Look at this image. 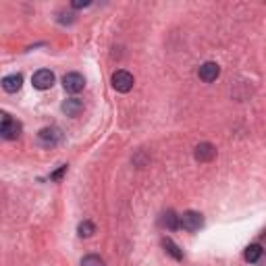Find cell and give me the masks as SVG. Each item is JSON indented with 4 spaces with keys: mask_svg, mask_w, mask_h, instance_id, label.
<instances>
[{
    "mask_svg": "<svg viewBox=\"0 0 266 266\" xmlns=\"http://www.w3.org/2000/svg\"><path fill=\"white\" fill-rule=\"evenodd\" d=\"M113 87H115L117 92H121V94H127L131 87H133V75L129 73V71H125V69L115 71V75H113Z\"/></svg>",
    "mask_w": 266,
    "mask_h": 266,
    "instance_id": "cell-1",
    "label": "cell"
},
{
    "mask_svg": "<svg viewBox=\"0 0 266 266\" xmlns=\"http://www.w3.org/2000/svg\"><path fill=\"white\" fill-rule=\"evenodd\" d=\"M179 219H181V229H185V231H189V233L198 231V229H202V225H204V217L200 215V212H196V210L183 212Z\"/></svg>",
    "mask_w": 266,
    "mask_h": 266,
    "instance_id": "cell-2",
    "label": "cell"
},
{
    "mask_svg": "<svg viewBox=\"0 0 266 266\" xmlns=\"http://www.w3.org/2000/svg\"><path fill=\"white\" fill-rule=\"evenodd\" d=\"M31 83L35 90H50V87L55 85V73H52L50 69H40L33 73Z\"/></svg>",
    "mask_w": 266,
    "mask_h": 266,
    "instance_id": "cell-3",
    "label": "cell"
},
{
    "mask_svg": "<svg viewBox=\"0 0 266 266\" xmlns=\"http://www.w3.org/2000/svg\"><path fill=\"white\" fill-rule=\"evenodd\" d=\"M19 133H21V123L11 119L5 113L3 115V125H0V135H3L5 139H15V137H19Z\"/></svg>",
    "mask_w": 266,
    "mask_h": 266,
    "instance_id": "cell-4",
    "label": "cell"
},
{
    "mask_svg": "<svg viewBox=\"0 0 266 266\" xmlns=\"http://www.w3.org/2000/svg\"><path fill=\"white\" fill-rule=\"evenodd\" d=\"M63 85L69 94H79L85 87V77L81 73H67L63 77Z\"/></svg>",
    "mask_w": 266,
    "mask_h": 266,
    "instance_id": "cell-5",
    "label": "cell"
},
{
    "mask_svg": "<svg viewBox=\"0 0 266 266\" xmlns=\"http://www.w3.org/2000/svg\"><path fill=\"white\" fill-rule=\"evenodd\" d=\"M198 75H200V79H202V81H206V83H212V81H217V77L221 75V67H219L217 63L208 61V63H204V65L200 67Z\"/></svg>",
    "mask_w": 266,
    "mask_h": 266,
    "instance_id": "cell-6",
    "label": "cell"
},
{
    "mask_svg": "<svg viewBox=\"0 0 266 266\" xmlns=\"http://www.w3.org/2000/svg\"><path fill=\"white\" fill-rule=\"evenodd\" d=\"M193 156H196V161H200V163H210V161H215L217 158V148L212 144H208V141H204V144H200L196 148Z\"/></svg>",
    "mask_w": 266,
    "mask_h": 266,
    "instance_id": "cell-7",
    "label": "cell"
},
{
    "mask_svg": "<svg viewBox=\"0 0 266 266\" xmlns=\"http://www.w3.org/2000/svg\"><path fill=\"white\" fill-rule=\"evenodd\" d=\"M38 137H40V141H42L44 146H55V144H59V141H61L63 133H61V129H57V127H44V129L38 133Z\"/></svg>",
    "mask_w": 266,
    "mask_h": 266,
    "instance_id": "cell-8",
    "label": "cell"
},
{
    "mask_svg": "<svg viewBox=\"0 0 266 266\" xmlns=\"http://www.w3.org/2000/svg\"><path fill=\"white\" fill-rule=\"evenodd\" d=\"M21 85H23V77H21L19 73L7 75V77L3 79V87H5V92H9V94L19 92V90H21Z\"/></svg>",
    "mask_w": 266,
    "mask_h": 266,
    "instance_id": "cell-9",
    "label": "cell"
},
{
    "mask_svg": "<svg viewBox=\"0 0 266 266\" xmlns=\"http://www.w3.org/2000/svg\"><path fill=\"white\" fill-rule=\"evenodd\" d=\"M83 111V102L79 98H69L63 102V113H67L69 117H77Z\"/></svg>",
    "mask_w": 266,
    "mask_h": 266,
    "instance_id": "cell-10",
    "label": "cell"
},
{
    "mask_svg": "<svg viewBox=\"0 0 266 266\" xmlns=\"http://www.w3.org/2000/svg\"><path fill=\"white\" fill-rule=\"evenodd\" d=\"M262 254H264V250H262V245H258V243H252V245L245 247V260L252 262V264H256L262 258Z\"/></svg>",
    "mask_w": 266,
    "mask_h": 266,
    "instance_id": "cell-11",
    "label": "cell"
},
{
    "mask_svg": "<svg viewBox=\"0 0 266 266\" xmlns=\"http://www.w3.org/2000/svg\"><path fill=\"white\" fill-rule=\"evenodd\" d=\"M163 225H165L167 229H171V231H175V229L181 227V219L177 217L173 210H169V212H165V215H163Z\"/></svg>",
    "mask_w": 266,
    "mask_h": 266,
    "instance_id": "cell-12",
    "label": "cell"
},
{
    "mask_svg": "<svg viewBox=\"0 0 266 266\" xmlns=\"http://www.w3.org/2000/svg\"><path fill=\"white\" fill-rule=\"evenodd\" d=\"M163 247H165V250H167L175 260H181V258H183V252L179 250V245H177L171 237H165V239H163Z\"/></svg>",
    "mask_w": 266,
    "mask_h": 266,
    "instance_id": "cell-13",
    "label": "cell"
},
{
    "mask_svg": "<svg viewBox=\"0 0 266 266\" xmlns=\"http://www.w3.org/2000/svg\"><path fill=\"white\" fill-rule=\"evenodd\" d=\"M77 231H79L81 237H92V235L96 233V225H94L92 221H83V223H79Z\"/></svg>",
    "mask_w": 266,
    "mask_h": 266,
    "instance_id": "cell-14",
    "label": "cell"
},
{
    "mask_svg": "<svg viewBox=\"0 0 266 266\" xmlns=\"http://www.w3.org/2000/svg\"><path fill=\"white\" fill-rule=\"evenodd\" d=\"M81 266H104V260L96 254H90V256H85L81 260Z\"/></svg>",
    "mask_w": 266,
    "mask_h": 266,
    "instance_id": "cell-15",
    "label": "cell"
},
{
    "mask_svg": "<svg viewBox=\"0 0 266 266\" xmlns=\"http://www.w3.org/2000/svg\"><path fill=\"white\" fill-rule=\"evenodd\" d=\"M65 173H67V167H61V169H59V171H57L55 175H52V179H55V181H59V179H61V177H63Z\"/></svg>",
    "mask_w": 266,
    "mask_h": 266,
    "instance_id": "cell-16",
    "label": "cell"
},
{
    "mask_svg": "<svg viewBox=\"0 0 266 266\" xmlns=\"http://www.w3.org/2000/svg\"><path fill=\"white\" fill-rule=\"evenodd\" d=\"M87 5H90L87 0H83V3H81V0H77V3H73V7H75V9H81V7H87Z\"/></svg>",
    "mask_w": 266,
    "mask_h": 266,
    "instance_id": "cell-17",
    "label": "cell"
}]
</instances>
